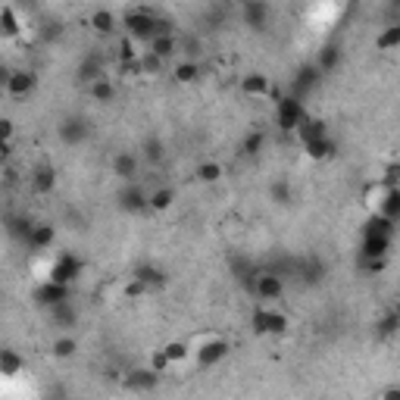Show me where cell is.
Listing matches in <instances>:
<instances>
[{"instance_id": "7c38bea8", "label": "cell", "mask_w": 400, "mask_h": 400, "mask_svg": "<svg viewBox=\"0 0 400 400\" xmlns=\"http://www.w3.org/2000/svg\"><path fill=\"white\" fill-rule=\"evenodd\" d=\"M241 16H244V22L250 28L263 31L266 26H269V16H272V6L263 4V0H250V4H244V10H241Z\"/></svg>"}, {"instance_id": "7402d4cb", "label": "cell", "mask_w": 400, "mask_h": 400, "mask_svg": "<svg viewBox=\"0 0 400 400\" xmlns=\"http://www.w3.org/2000/svg\"><path fill=\"white\" fill-rule=\"evenodd\" d=\"M338 63H341V47L338 44H325L323 50H319V57H316L313 66H316L323 75H328V72H335V69H338Z\"/></svg>"}, {"instance_id": "f6af8a7d", "label": "cell", "mask_w": 400, "mask_h": 400, "mask_svg": "<svg viewBox=\"0 0 400 400\" xmlns=\"http://www.w3.org/2000/svg\"><path fill=\"white\" fill-rule=\"evenodd\" d=\"M272 198H276L279 203L291 200V188H288V182H276V185H272Z\"/></svg>"}, {"instance_id": "2e32d148", "label": "cell", "mask_w": 400, "mask_h": 400, "mask_svg": "<svg viewBox=\"0 0 400 400\" xmlns=\"http://www.w3.org/2000/svg\"><path fill=\"white\" fill-rule=\"evenodd\" d=\"M53 188H57V169H53L50 163L35 166V172H31V191L35 194H50Z\"/></svg>"}, {"instance_id": "4316f807", "label": "cell", "mask_w": 400, "mask_h": 400, "mask_svg": "<svg viewBox=\"0 0 400 400\" xmlns=\"http://www.w3.org/2000/svg\"><path fill=\"white\" fill-rule=\"evenodd\" d=\"M375 213L385 216V219H391V222H397V216H400V191H397V188H388L385 198H382V203H379V210H375Z\"/></svg>"}, {"instance_id": "9a60e30c", "label": "cell", "mask_w": 400, "mask_h": 400, "mask_svg": "<svg viewBox=\"0 0 400 400\" xmlns=\"http://www.w3.org/2000/svg\"><path fill=\"white\" fill-rule=\"evenodd\" d=\"M53 241H57V229H53L50 222H35L28 232V238H26V244L31 250H47Z\"/></svg>"}, {"instance_id": "6da1fadb", "label": "cell", "mask_w": 400, "mask_h": 400, "mask_svg": "<svg viewBox=\"0 0 400 400\" xmlns=\"http://www.w3.org/2000/svg\"><path fill=\"white\" fill-rule=\"evenodd\" d=\"M122 28L125 35L131 38V41H151L153 35H160V31H169L166 22L156 19L153 10H147V6H135V10H129L122 16Z\"/></svg>"}, {"instance_id": "e575fe53", "label": "cell", "mask_w": 400, "mask_h": 400, "mask_svg": "<svg viewBox=\"0 0 400 400\" xmlns=\"http://www.w3.org/2000/svg\"><path fill=\"white\" fill-rule=\"evenodd\" d=\"M75 350H78V341L72 338V335H63V338L53 341V357H57V360L75 357Z\"/></svg>"}, {"instance_id": "3957f363", "label": "cell", "mask_w": 400, "mask_h": 400, "mask_svg": "<svg viewBox=\"0 0 400 400\" xmlns=\"http://www.w3.org/2000/svg\"><path fill=\"white\" fill-rule=\"evenodd\" d=\"M191 357L200 369H210V366L222 363V360L229 357V341L225 338H200L198 347L191 350Z\"/></svg>"}, {"instance_id": "ac0fdd59", "label": "cell", "mask_w": 400, "mask_h": 400, "mask_svg": "<svg viewBox=\"0 0 400 400\" xmlns=\"http://www.w3.org/2000/svg\"><path fill=\"white\" fill-rule=\"evenodd\" d=\"M113 172L122 178L125 185L138 182V156H135V153H129V151L116 153V156H113Z\"/></svg>"}, {"instance_id": "d590c367", "label": "cell", "mask_w": 400, "mask_h": 400, "mask_svg": "<svg viewBox=\"0 0 400 400\" xmlns=\"http://www.w3.org/2000/svg\"><path fill=\"white\" fill-rule=\"evenodd\" d=\"M91 26H94V31H100V35H109V31L116 28V16L109 10H97L91 16Z\"/></svg>"}, {"instance_id": "8992f818", "label": "cell", "mask_w": 400, "mask_h": 400, "mask_svg": "<svg viewBox=\"0 0 400 400\" xmlns=\"http://www.w3.org/2000/svg\"><path fill=\"white\" fill-rule=\"evenodd\" d=\"M78 272H82V260L72 256V254H63V256H57V263L50 266V276H47V281H57V285L72 288V281L78 279Z\"/></svg>"}, {"instance_id": "836d02e7", "label": "cell", "mask_w": 400, "mask_h": 400, "mask_svg": "<svg viewBox=\"0 0 400 400\" xmlns=\"http://www.w3.org/2000/svg\"><path fill=\"white\" fill-rule=\"evenodd\" d=\"M88 88H91V97H94V100H100V104H109V100L116 97V85L109 82V78H100V82L88 85Z\"/></svg>"}, {"instance_id": "e0dca14e", "label": "cell", "mask_w": 400, "mask_h": 400, "mask_svg": "<svg viewBox=\"0 0 400 400\" xmlns=\"http://www.w3.org/2000/svg\"><path fill=\"white\" fill-rule=\"evenodd\" d=\"M131 279L138 281L144 291H153V288H163L166 285V276H163V269H156L151 263H141L135 272H131Z\"/></svg>"}, {"instance_id": "83f0119b", "label": "cell", "mask_w": 400, "mask_h": 400, "mask_svg": "<svg viewBox=\"0 0 400 400\" xmlns=\"http://www.w3.org/2000/svg\"><path fill=\"white\" fill-rule=\"evenodd\" d=\"M303 151H307L310 160H328V156H335V141L325 135V138H319V141L303 144Z\"/></svg>"}, {"instance_id": "4fadbf2b", "label": "cell", "mask_w": 400, "mask_h": 400, "mask_svg": "<svg viewBox=\"0 0 400 400\" xmlns=\"http://www.w3.org/2000/svg\"><path fill=\"white\" fill-rule=\"evenodd\" d=\"M391 241L388 234H369L363 232V260H385L388 250H391Z\"/></svg>"}, {"instance_id": "ab89813d", "label": "cell", "mask_w": 400, "mask_h": 400, "mask_svg": "<svg viewBox=\"0 0 400 400\" xmlns=\"http://www.w3.org/2000/svg\"><path fill=\"white\" fill-rule=\"evenodd\" d=\"M397 323H400V316H397L394 310H391V313H385V316L379 319V323H375V332H379L382 338H391V335L397 332Z\"/></svg>"}, {"instance_id": "30bf717a", "label": "cell", "mask_w": 400, "mask_h": 400, "mask_svg": "<svg viewBox=\"0 0 400 400\" xmlns=\"http://www.w3.org/2000/svg\"><path fill=\"white\" fill-rule=\"evenodd\" d=\"M119 207L125 210V213H144V210H147V191H144V185H138V182L125 185L122 194H119Z\"/></svg>"}, {"instance_id": "60d3db41", "label": "cell", "mask_w": 400, "mask_h": 400, "mask_svg": "<svg viewBox=\"0 0 400 400\" xmlns=\"http://www.w3.org/2000/svg\"><path fill=\"white\" fill-rule=\"evenodd\" d=\"M263 144H266V135L263 131H250V135L244 138V144H241V151H244L247 156H256L263 151Z\"/></svg>"}, {"instance_id": "7dc6e473", "label": "cell", "mask_w": 400, "mask_h": 400, "mask_svg": "<svg viewBox=\"0 0 400 400\" xmlns=\"http://www.w3.org/2000/svg\"><path fill=\"white\" fill-rule=\"evenodd\" d=\"M382 400H400V388H397V385L385 388V391H382Z\"/></svg>"}, {"instance_id": "d4e9b609", "label": "cell", "mask_w": 400, "mask_h": 400, "mask_svg": "<svg viewBox=\"0 0 400 400\" xmlns=\"http://www.w3.org/2000/svg\"><path fill=\"white\" fill-rule=\"evenodd\" d=\"M297 138H301V144H310V141L325 138V122H323V119H310V116H303V122L297 125Z\"/></svg>"}, {"instance_id": "7bdbcfd3", "label": "cell", "mask_w": 400, "mask_h": 400, "mask_svg": "<svg viewBox=\"0 0 400 400\" xmlns=\"http://www.w3.org/2000/svg\"><path fill=\"white\" fill-rule=\"evenodd\" d=\"M163 156H166V151H163V144L156 138H151V141H144V160L147 163H163Z\"/></svg>"}, {"instance_id": "9c48e42d", "label": "cell", "mask_w": 400, "mask_h": 400, "mask_svg": "<svg viewBox=\"0 0 400 400\" xmlns=\"http://www.w3.org/2000/svg\"><path fill=\"white\" fill-rule=\"evenodd\" d=\"M69 294H72V288L57 285V281H44V285L35 291V301L41 303L44 310H50V307H57V303H66Z\"/></svg>"}, {"instance_id": "ba28073f", "label": "cell", "mask_w": 400, "mask_h": 400, "mask_svg": "<svg viewBox=\"0 0 400 400\" xmlns=\"http://www.w3.org/2000/svg\"><path fill=\"white\" fill-rule=\"evenodd\" d=\"M57 131H60L63 144L75 147V144H82V141L88 138V122H85L82 116H66V119L57 125Z\"/></svg>"}, {"instance_id": "44dd1931", "label": "cell", "mask_w": 400, "mask_h": 400, "mask_svg": "<svg viewBox=\"0 0 400 400\" xmlns=\"http://www.w3.org/2000/svg\"><path fill=\"white\" fill-rule=\"evenodd\" d=\"M241 91H244L247 97H269L272 85H269V78H266L263 72H250V75L241 78Z\"/></svg>"}, {"instance_id": "484cf974", "label": "cell", "mask_w": 400, "mask_h": 400, "mask_svg": "<svg viewBox=\"0 0 400 400\" xmlns=\"http://www.w3.org/2000/svg\"><path fill=\"white\" fill-rule=\"evenodd\" d=\"M22 369H26V360H22L16 350L4 347L0 350V375H6V379H16Z\"/></svg>"}, {"instance_id": "f546056e", "label": "cell", "mask_w": 400, "mask_h": 400, "mask_svg": "<svg viewBox=\"0 0 400 400\" xmlns=\"http://www.w3.org/2000/svg\"><path fill=\"white\" fill-rule=\"evenodd\" d=\"M375 47H379V50H394V47H400V22H391V26L375 38Z\"/></svg>"}, {"instance_id": "f35d334b", "label": "cell", "mask_w": 400, "mask_h": 400, "mask_svg": "<svg viewBox=\"0 0 400 400\" xmlns=\"http://www.w3.org/2000/svg\"><path fill=\"white\" fill-rule=\"evenodd\" d=\"M31 225H35V222H31L28 216H13V219H6V232H10V234H16V238H22V241L28 238Z\"/></svg>"}, {"instance_id": "d6a6232c", "label": "cell", "mask_w": 400, "mask_h": 400, "mask_svg": "<svg viewBox=\"0 0 400 400\" xmlns=\"http://www.w3.org/2000/svg\"><path fill=\"white\" fill-rule=\"evenodd\" d=\"M222 175H225V172H222V166H219L216 160H207V163H200V166H198V178L203 185H216Z\"/></svg>"}, {"instance_id": "4dcf8cb0", "label": "cell", "mask_w": 400, "mask_h": 400, "mask_svg": "<svg viewBox=\"0 0 400 400\" xmlns=\"http://www.w3.org/2000/svg\"><path fill=\"white\" fill-rule=\"evenodd\" d=\"M198 78H200V63L198 60H185L175 66V82L191 85V82H198Z\"/></svg>"}, {"instance_id": "ee69618b", "label": "cell", "mask_w": 400, "mask_h": 400, "mask_svg": "<svg viewBox=\"0 0 400 400\" xmlns=\"http://www.w3.org/2000/svg\"><path fill=\"white\" fill-rule=\"evenodd\" d=\"M147 369L156 372V375H163V372H169L172 366H169V360L163 357V350H153V354H151V363H147Z\"/></svg>"}, {"instance_id": "c3c4849f", "label": "cell", "mask_w": 400, "mask_h": 400, "mask_svg": "<svg viewBox=\"0 0 400 400\" xmlns=\"http://www.w3.org/2000/svg\"><path fill=\"white\" fill-rule=\"evenodd\" d=\"M10 72H13V69H10V66H4V63H0V88H4V85H6V78H10Z\"/></svg>"}, {"instance_id": "ffe728a7", "label": "cell", "mask_w": 400, "mask_h": 400, "mask_svg": "<svg viewBox=\"0 0 400 400\" xmlns=\"http://www.w3.org/2000/svg\"><path fill=\"white\" fill-rule=\"evenodd\" d=\"M50 313V319H53V325L63 328V332H69V328H75L78 323V310H75V303H57V307H50L47 310Z\"/></svg>"}, {"instance_id": "f1b7e54d", "label": "cell", "mask_w": 400, "mask_h": 400, "mask_svg": "<svg viewBox=\"0 0 400 400\" xmlns=\"http://www.w3.org/2000/svg\"><path fill=\"white\" fill-rule=\"evenodd\" d=\"M163 357H166V360H169V366L175 369L178 363H185V360L191 357V347H188L185 341H169L166 347H163Z\"/></svg>"}, {"instance_id": "74e56055", "label": "cell", "mask_w": 400, "mask_h": 400, "mask_svg": "<svg viewBox=\"0 0 400 400\" xmlns=\"http://www.w3.org/2000/svg\"><path fill=\"white\" fill-rule=\"evenodd\" d=\"M301 276L307 285H316V281H323V276H325V266L319 260H307V263H301Z\"/></svg>"}, {"instance_id": "8fae6325", "label": "cell", "mask_w": 400, "mask_h": 400, "mask_svg": "<svg viewBox=\"0 0 400 400\" xmlns=\"http://www.w3.org/2000/svg\"><path fill=\"white\" fill-rule=\"evenodd\" d=\"M175 50H178V41H175V35L172 31H160V35H153L151 41H147V53L156 60H169V57H175Z\"/></svg>"}, {"instance_id": "1f68e13d", "label": "cell", "mask_w": 400, "mask_h": 400, "mask_svg": "<svg viewBox=\"0 0 400 400\" xmlns=\"http://www.w3.org/2000/svg\"><path fill=\"white\" fill-rule=\"evenodd\" d=\"M288 332V316L276 307H269V316H266V335H285Z\"/></svg>"}, {"instance_id": "5b68a950", "label": "cell", "mask_w": 400, "mask_h": 400, "mask_svg": "<svg viewBox=\"0 0 400 400\" xmlns=\"http://www.w3.org/2000/svg\"><path fill=\"white\" fill-rule=\"evenodd\" d=\"M38 88V75L31 72V69H13L10 78H6V85H4V91L10 94L13 100H26L31 97Z\"/></svg>"}, {"instance_id": "8d00e7d4", "label": "cell", "mask_w": 400, "mask_h": 400, "mask_svg": "<svg viewBox=\"0 0 400 400\" xmlns=\"http://www.w3.org/2000/svg\"><path fill=\"white\" fill-rule=\"evenodd\" d=\"M363 232H369V234H388V238H394V222L375 213V216L369 219V222H366V229H363Z\"/></svg>"}, {"instance_id": "bcb514c9", "label": "cell", "mask_w": 400, "mask_h": 400, "mask_svg": "<svg viewBox=\"0 0 400 400\" xmlns=\"http://www.w3.org/2000/svg\"><path fill=\"white\" fill-rule=\"evenodd\" d=\"M363 269L366 272H382L385 269V260H363Z\"/></svg>"}, {"instance_id": "5bb4252c", "label": "cell", "mask_w": 400, "mask_h": 400, "mask_svg": "<svg viewBox=\"0 0 400 400\" xmlns=\"http://www.w3.org/2000/svg\"><path fill=\"white\" fill-rule=\"evenodd\" d=\"M319 82H323V72H319V69L313 66V63L301 66V69H297V75H294V97H301V100H303V94L313 91Z\"/></svg>"}, {"instance_id": "d6986e66", "label": "cell", "mask_w": 400, "mask_h": 400, "mask_svg": "<svg viewBox=\"0 0 400 400\" xmlns=\"http://www.w3.org/2000/svg\"><path fill=\"white\" fill-rule=\"evenodd\" d=\"M172 203H175V188L160 185L153 191H147V210H153V213H166Z\"/></svg>"}, {"instance_id": "b9f144b4", "label": "cell", "mask_w": 400, "mask_h": 400, "mask_svg": "<svg viewBox=\"0 0 400 400\" xmlns=\"http://www.w3.org/2000/svg\"><path fill=\"white\" fill-rule=\"evenodd\" d=\"M13 131L16 125L10 119H0V160H4L6 153H10V141H13Z\"/></svg>"}, {"instance_id": "cb8c5ba5", "label": "cell", "mask_w": 400, "mask_h": 400, "mask_svg": "<svg viewBox=\"0 0 400 400\" xmlns=\"http://www.w3.org/2000/svg\"><path fill=\"white\" fill-rule=\"evenodd\" d=\"M156 382H160V375L151 369H131L125 375V385L131 391H151V388H156Z\"/></svg>"}, {"instance_id": "52a82bcc", "label": "cell", "mask_w": 400, "mask_h": 400, "mask_svg": "<svg viewBox=\"0 0 400 400\" xmlns=\"http://www.w3.org/2000/svg\"><path fill=\"white\" fill-rule=\"evenodd\" d=\"M75 75H78V82H85V85H94V82H100V78H107L104 57H100V53H85L78 69H75Z\"/></svg>"}, {"instance_id": "277c9868", "label": "cell", "mask_w": 400, "mask_h": 400, "mask_svg": "<svg viewBox=\"0 0 400 400\" xmlns=\"http://www.w3.org/2000/svg\"><path fill=\"white\" fill-rule=\"evenodd\" d=\"M250 288H254V294L260 303H272L285 294V279H281L279 272H254Z\"/></svg>"}, {"instance_id": "7a4b0ae2", "label": "cell", "mask_w": 400, "mask_h": 400, "mask_svg": "<svg viewBox=\"0 0 400 400\" xmlns=\"http://www.w3.org/2000/svg\"><path fill=\"white\" fill-rule=\"evenodd\" d=\"M303 100L294 97V94H285V97L276 100V125L281 131H297V125L303 122Z\"/></svg>"}, {"instance_id": "603a6c76", "label": "cell", "mask_w": 400, "mask_h": 400, "mask_svg": "<svg viewBox=\"0 0 400 400\" xmlns=\"http://www.w3.org/2000/svg\"><path fill=\"white\" fill-rule=\"evenodd\" d=\"M19 31H22V22L16 16V10L13 6H0V38L13 41V38H19Z\"/></svg>"}]
</instances>
